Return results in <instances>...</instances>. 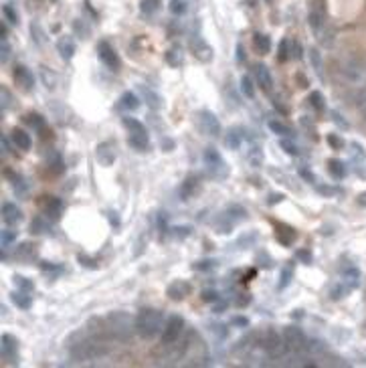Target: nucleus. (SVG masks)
Listing matches in <instances>:
<instances>
[{
	"label": "nucleus",
	"mask_w": 366,
	"mask_h": 368,
	"mask_svg": "<svg viewBox=\"0 0 366 368\" xmlns=\"http://www.w3.org/2000/svg\"><path fill=\"white\" fill-rule=\"evenodd\" d=\"M124 126H126L128 131H130V144L134 146L136 150H140V152L148 150L150 138H148L146 126H144L140 120H134V118H126V120H124Z\"/></svg>",
	"instance_id": "5"
},
{
	"label": "nucleus",
	"mask_w": 366,
	"mask_h": 368,
	"mask_svg": "<svg viewBox=\"0 0 366 368\" xmlns=\"http://www.w3.org/2000/svg\"><path fill=\"white\" fill-rule=\"evenodd\" d=\"M164 330V317L158 310L144 308L136 315V332L144 340H152Z\"/></svg>",
	"instance_id": "1"
},
{
	"label": "nucleus",
	"mask_w": 366,
	"mask_h": 368,
	"mask_svg": "<svg viewBox=\"0 0 366 368\" xmlns=\"http://www.w3.org/2000/svg\"><path fill=\"white\" fill-rule=\"evenodd\" d=\"M237 53H239V55H237V59H239V61H243V47H241V45L237 47Z\"/></svg>",
	"instance_id": "62"
},
{
	"label": "nucleus",
	"mask_w": 366,
	"mask_h": 368,
	"mask_svg": "<svg viewBox=\"0 0 366 368\" xmlns=\"http://www.w3.org/2000/svg\"><path fill=\"white\" fill-rule=\"evenodd\" d=\"M14 283H16V288H21L23 291H30V289H32V283H30V281H26V277L14 275Z\"/></svg>",
	"instance_id": "46"
},
{
	"label": "nucleus",
	"mask_w": 366,
	"mask_h": 368,
	"mask_svg": "<svg viewBox=\"0 0 366 368\" xmlns=\"http://www.w3.org/2000/svg\"><path fill=\"white\" fill-rule=\"evenodd\" d=\"M279 146L284 148L289 156H297V146H295V144H293L289 138H281V140H279Z\"/></svg>",
	"instance_id": "43"
},
{
	"label": "nucleus",
	"mask_w": 366,
	"mask_h": 368,
	"mask_svg": "<svg viewBox=\"0 0 366 368\" xmlns=\"http://www.w3.org/2000/svg\"><path fill=\"white\" fill-rule=\"evenodd\" d=\"M140 91L144 93V97H146V102H148V105L150 107H154V109H158L162 104H160V95H156L154 91H150V89H146V87H140Z\"/></svg>",
	"instance_id": "32"
},
{
	"label": "nucleus",
	"mask_w": 366,
	"mask_h": 368,
	"mask_svg": "<svg viewBox=\"0 0 366 368\" xmlns=\"http://www.w3.org/2000/svg\"><path fill=\"white\" fill-rule=\"evenodd\" d=\"M223 216H225V219H227L231 225H235V223L245 221L247 212H245V209H243V207H239V205H231V207H229V209L223 212Z\"/></svg>",
	"instance_id": "21"
},
{
	"label": "nucleus",
	"mask_w": 366,
	"mask_h": 368,
	"mask_svg": "<svg viewBox=\"0 0 366 368\" xmlns=\"http://www.w3.org/2000/svg\"><path fill=\"white\" fill-rule=\"evenodd\" d=\"M284 336H286V342H288V348L291 354H295L297 358H304L308 354V338L302 328L288 326L284 330Z\"/></svg>",
	"instance_id": "4"
},
{
	"label": "nucleus",
	"mask_w": 366,
	"mask_h": 368,
	"mask_svg": "<svg viewBox=\"0 0 366 368\" xmlns=\"http://www.w3.org/2000/svg\"><path fill=\"white\" fill-rule=\"evenodd\" d=\"M198 128H201V131L205 133V136H209V138L221 136V130H223L219 118L212 111H209V109H203L201 113H198Z\"/></svg>",
	"instance_id": "8"
},
{
	"label": "nucleus",
	"mask_w": 366,
	"mask_h": 368,
	"mask_svg": "<svg viewBox=\"0 0 366 368\" xmlns=\"http://www.w3.org/2000/svg\"><path fill=\"white\" fill-rule=\"evenodd\" d=\"M16 257H19L21 261H30L32 257H35V247H32L30 243H23L19 247V251H16Z\"/></svg>",
	"instance_id": "31"
},
{
	"label": "nucleus",
	"mask_w": 366,
	"mask_h": 368,
	"mask_svg": "<svg viewBox=\"0 0 366 368\" xmlns=\"http://www.w3.org/2000/svg\"><path fill=\"white\" fill-rule=\"evenodd\" d=\"M269 130H271L273 133H277V136H281V138H291V136H293L291 128H288L286 124H281V122H277V120H271V122H269Z\"/></svg>",
	"instance_id": "28"
},
{
	"label": "nucleus",
	"mask_w": 366,
	"mask_h": 368,
	"mask_svg": "<svg viewBox=\"0 0 366 368\" xmlns=\"http://www.w3.org/2000/svg\"><path fill=\"white\" fill-rule=\"evenodd\" d=\"M198 190H201V182H198V178L196 176H188L180 186V196L184 200H190Z\"/></svg>",
	"instance_id": "18"
},
{
	"label": "nucleus",
	"mask_w": 366,
	"mask_h": 368,
	"mask_svg": "<svg viewBox=\"0 0 366 368\" xmlns=\"http://www.w3.org/2000/svg\"><path fill=\"white\" fill-rule=\"evenodd\" d=\"M43 212L49 216V219H53V221H57L59 216H61V212H63V203L59 198H53V196H47V200L43 203Z\"/></svg>",
	"instance_id": "17"
},
{
	"label": "nucleus",
	"mask_w": 366,
	"mask_h": 368,
	"mask_svg": "<svg viewBox=\"0 0 366 368\" xmlns=\"http://www.w3.org/2000/svg\"><path fill=\"white\" fill-rule=\"evenodd\" d=\"M166 61H168L172 67H180L182 65V53H178L176 49H172V51L166 53Z\"/></svg>",
	"instance_id": "44"
},
{
	"label": "nucleus",
	"mask_w": 366,
	"mask_h": 368,
	"mask_svg": "<svg viewBox=\"0 0 366 368\" xmlns=\"http://www.w3.org/2000/svg\"><path fill=\"white\" fill-rule=\"evenodd\" d=\"M2 12H4L6 21H8L10 25H16V23H19V16H16V12L12 10V6H4V8H2Z\"/></svg>",
	"instance_id": "49"
},
{
	"label": "nucleus",
	"mask_w": 366,
	"mask_h": 368,
	"mask_svg": "<svg viewBox=\"0 0 366 368\" xmlns=\"http://www.w3.org/2000/svg\"><path fill=\"white\" fill-rule=\"evenodd\" d=\"M0 32H2V39H6V32H8V30H6V26H4V23H2V26H0Z\"/></svg>",
	"instance_id": "63"
},
{
	"label": "nucleus",
	"mask_w": 366,
	"mask_h": 368,
	"mask_svg": "<svg viewBox=\"0 0 366 368\" xmlns=\"http://www.w3.org/2000/svg\"><path fill=\"white\" fill-rule=\"evenodd\" d=\"M233 324H239V326H247V320H245V317H235V320H233Z\"/></svg>",
	"instance_id": "59"
},
{
	"label": "nucleus",
	"mask_w": 366,
	"mask_h": 368,
	"mask_svg": "<svg viewBox=\"0 0 366 368\" xmlns=\"http://www.w3.org/2000/svg\"><path fill=\"white\" fill-rule=\"evenodd\" d=\"M203 160H205V166H207V170L210 172V176H214V178H225V176L229 174V168H227L225 158H223L214 148H207V150H205Z\"/></svg>",
	"instance_id": "6"
},
{
	"label": "nucleus",
	"mask_w": 366,
	"mask_h": 368,
	"mask_svg": "<svg viewBox=\"0 0 366 368\" xmlns=\"http://www.w3.org/2000/svg\"><path fill=\"white\" fill-rule=\"evenodd\" d=\"M49 231V223L43 219V216H37L35 221L30 225V233H35V235H43V233Z\"/></svg>",
	"instance_id": "36"
},
{
	"label": "nucleus",
	"mask_w": 366,
	"mask_h": 368,
	"mask_svg": "<svg viewBox=\"0 0 366 368\" xmlns=\"http://www.w3.org/2000/svg\"><path fill=\"white\" fill-rule=\"evenodd\" d=\"M281 200H284V196H281V194H273V196H271V200H269V205H275V203H281Z\"/></svg>",
	"instance_id": "57"
},
{
	"label": "nucleus",
	"mask_w": 366,
	"mask_h": 368,
	"mask_svg": "<svg viewBox=\"0 0 366 368\" xmlns=\"http://www.w3.org/2000/svg\"><path fill=\"white\" fill-rule=\"evenodd\" d=\"M360 107H362V113H364V118H366V95L362 97V104H360Z\"/></svg>",
	"instance_id": "61"
},
{
	"label": "nucleus",
	"mask_w": 366,
	"mask_h": 368,
	"mask_svg": "<svg viewBox=\"0 0 366 368\" xmlns=\"http://www.w3.org/2000/svg\"><path fill=\"white\" fill-rule=\"evenodd\" d=\"M358 205H362V207H366V192L358 196Z\"/></svg>",
	"instance_id": "60"
},
{
	"label": "nucleus",
	"mask_w": 366,
	"mask_h": 368,
	"mask_svg": "<svg viewBox=\"0 0 366 368\" xmlns=\"http://www.w3.org/2000/svg\"><path fill=\"white\" fill-rule=\"evenodd\" d=\"M12 77H14V83L19 87H23L25 91H30L32 89V85H35V75L30 73V69H26L25 65H19L14 69V73H12Z\"/></svg>",
	"instance_id": "12"
},
{
	"label": "nucleus",
	"mask_w": 366,
	"mask_h": 368,
	"mask_svg": "<svg viewBox=\"0 0 366 368\" xmlns=\"http://www.w3.org/2000/svg\"><path fill=\"white\" fill-rule=\"evenodd\" d=\"M12 142L19 146L21 150H30V146H32V142H30V136L25 131V130H19L16 128L14 131H12Z\"/></svg>",
	"instance_id": "25"
},
{
	"label": "nucleus",
	"mask_w": 366,
	"mask_h": 368,
	"mask_svg": "<svg viewBox=\"0 0 366 368\" xmlns=\"http://www.w3.org/2000/svg\"><path fill=\"white\" fill-rule=\"evenodd\" d=\"M120 107L122 109H128V111H136L140 107V97L134 93V91H126L122 97H120Z\"/></svg>",
	"instance_id": "22"
},
{
	"label": "nucleus",
	"mask_w": 366,
	"mask_h": 368,
	"mask_svg": "<svg viewBox=\"0 0 366 368\" xmlns=\"http://www.w3.org/2000/svg\"><path fill=\"white\" fill-rule=\"evenodd\" d=\"M261 348L265 350V354H267L269 358H273V360L286 358V354L289 352L286 336H284V334H279L277 330H273V328H267V330L263 332Z\"/></svg>",
	"instance_id": "3"
},
{
	"label": "nucleus",
	"mask_w": 366,
	"mask_h": 368,
	"mask_svg": "<svg viewBox=\"0 0 366 368\" xmlns=\"http://www.w3.org/2000/svg\"><path fill=\"white\" fill-rule=\"evenodd\" d=\"M14 239H16V233H14L12 229H4L2 235H0V243H2V249L10 247V245L14 243Z\"/></svg>",
	"instance_id": "40"
},
{
	"label": "nucleus",
	"mask_w": 366,
	"mask_h": 368,
	"mask_svg": "<svg viewBox=\"0 0 366 368\" xmlns=\"http://www.w3.org/2000/svg\"><path fill=\"white\" fill-rule=\"evenodd\" d=\"M28 122H30V126H32V128H39V130L45 126V120L41 118V115H35V113L28 115Z\"/></svg>",
	"instance_id": "51"
},
{
	"label": "nucleus",
	"mask_w": 366,
	"mask_h": 368,
	"mask_svg": "<svg viewBox=\"0 0 366 368\" xmlns=\"http://www.w3.org/2000/svg\"><path fill=\"white\" fill-rule=\"evenodd\" d=\"M57 51H59V55H61L65 61H71L73 55H75V43H73L69 37H63V39H59V43H57Z\"/></svg>",
	"instance_id": "20"
},
{
	"label": "nucleus",
	"mask_w": 366,
	"mask_h": 368,
	"mask_svg": "<svg viewBox=\"0 0 366 368\" xmlns=\"http://www.w3.org/2000/svg\"><path fill=\"white\" fill-rule=\"evenodd\" d=\"M113 158H115V154H113L111 146L109 144H99V148H97V160L102 162L104 166H111Z\"/></svg>",
	"instance_id": "23"
},
{
	"label": "nucleus",
	"mask_w": 366,
	"mask_h": 368,
	"mask_svg": "<svg viewBox=\"0 0 366 368\" xmlns=\"http://www.w3.org/2000/svg\"><path fill=\"white\" fill-rule=\"evenodd\" d=\"M241 91H243L247 97H253V95H255L253 83H251V79H249L247 75H243V77H241Z\"/></svg>",
	"instance_id": "42"
},
{
	"label": "nucleus",
	"mask_w": 366,
	"mask_h": 368,
	"mask_svg": "<svg viewBox=\"0 0 366 368\" xmlns=\"http://www.w3.org/2000/svg\"><path fill=\"white\" fill-rule=\"evenodd\" d=\"M190 49H192V53H194V57H196L198 61L209 63V61L212 59V49H210V45H209L205 39H201V37H194V39L190 41Z\"/></svg>",
	"instance_id": "11"
},
{
	"label": "nucleus",
	"mask_w": 366,
	"mask_h": 368,
	"mask_svg": "<svg viewBox=\"0 0 366 368\" xmlns=\"http://www.w3.org/2000/svg\"><path fill=\"white\" fill-rule=\"evenodd\" d=\"M192 267H194L196 271H210V269H214V267H217V261H212V259L198 261V263H194Z\"/></svg>",
	"instance_id": "45"
},
{
	"label": "nucleus",
	"mask_w": 366,
	"mask_h": 368,
	"mask_svg": "<svg viewBox=\"0 0 366 368\" xmlns=\"http://www.w3.org/2000/svg\"><path fill=\"white\" fill-rule=\"evenodd\" d=\"M30 32H32V39H35V43H39V45H43V30H41V26L37 25V23H32L30 25Z\"/></svg>",
	"instance_id": "48"
},
{
	"label": "nucleus",
	"mask_w": 366,
	"mask_h": 368,
	"mask_svg": "<svg viewBox=\"0 0 366 368\" xmlns=\"http://www.w3.org/2000/svg\"><path fill=\"white\" fill-rule=\"evenodd\" d=\"M299 174H302L306 180H310V182H314V180H315V178H314V174H312V172H308V170H302Z\"/></svg>",
	"instance_id": "56"
},
{
	"label": "nucleus",
	"mask_w": 366,
	"mask_h": 368,
	"mask_svg": "<svg viewBox=\"0 0 366 368\" xmlns=\"http://www.w3.org/2000/svg\"><path fill=\"white\" fill-rule=\"evenodd\" d=\"M291 277H293V271H291V267H289V265H288V267H284V269H281V277H279V283H277V289H286V288L289 286Z\"/></svg>",
	"instance_id": "37"
},
{
	"label": "nucleus",
	"mask_w": 366,
	"mask_h": 368,
	"mask_svg": "<svg viewBox=\"0 0 366 368\" xmlns=\"http://www.w3.org/2000/svg\"><path fill=\"white\" fill-rule=\"evenodd\" d=\"M225 144H227L231 150H237V148L241 146V133H239L237 130H231V131L227 133V138H225Z\"/></svg>",
	"instance_id": "35"
},
{
	"label": "nucleus",
	"mask_w": 366,
	"mask_h": 368,
	"mask_svg": "<svg viewBox=\"0 0 366 368\" xmlns=\"http://www.w3.org/2000/svg\"><path fill=\"white\" fill-rule=\"evenodd\" d=\"M291 57V51H289V41H281L279 43V51H277V59L279 61H288Z\"/></svg>",
	"instance_id": "41"
},
{
	"label": "nucleus",
	"mask_w": 366,
	"mask_h": 368,
	"mask_svg": "<svg viewBox=\"0 0 366 368\" xmlns=\"http://www.w3.org/2000/svg\"><path fill=\"white\" fill-rule=\"evenodd\" d=\"M105 332H107V338H113V340H128L131 336V332L136 330V320H131L130 314H124V312H113L109 314L105 320Z\"/></svg>",
	"instance_id": "2"
},
{
	"label": "nucleus",
	"mask_w": 366,
	"mask_h": 368,
	"mask_svg": "<svg viewBox=\"0 0 366 368\" xmlns=\"http://www.w3.org/2000/svg\"><path fill=\"white\" fill-rule=\"evenodd\" d=\"M158 8H160V2L158 0H142L140 2V10H142V14H154V12H158Z\"/></svg>",
	"instance_id": "33"
},
{
	"label": "nucleus",
	"mask_w": 366,
	"mask_h": 368,
	"mask_svg": "<svg viewBox=\"0 0 366 368\" xmlns=\"http://www.w3.org/2000/svg\"><path fill=\"white\" fill-rule=\"evenodd\" d=\"M12 302L16 304V306H19L21 310H28L30 306H32V302H30V297L21 289V291H14L12 293Z\"/></svg>",
	"instance_id": "30"
},
{
	"label": "nucleus",
	"mask_w": 366,
	"mask_h": 368,
	"mask_svg": "<svg viewBox=\"0 0 366 368\" xmlns=\"http://www.w3.org/2000/svg\"><path fill=\"white\" fill-rule=\"evenodd\" d=\"M253 45H255V51L265 55V53H269V49H271V39L267 35H263V32H257V35L253 37Z\"/></svg>",
	"instance_id": "26"
},
{
	"label": "nucleus",
	"mask_w": 366,
	"mask_h": 368,
	"mask_svg": "<svg viewBox=\"0 0 366 368\" xmlns=\"http://www.w3.org/2000/svg\"><path fill=\"white\" fill-rule=\"evenodd\" d=\"M255 77H257V83L265 91H269L273 87V77L265 65H255Z\"/></svg>",
	"instance_id": "19"
},
{
	"label": "nucleus",
	"mask_w": 366,
	"mask_h": 368,
	"mask_svg": "<svg viewBox=\"0 0 366 368\" xmlns=\"http://www.w3.org/2000/svg\"><path fill=\"white\" fill-rule=\"evenodd\" d=\"M297 257L302 259L304 263H312V255L308 253V251H297Z\"/></svg>",
	"instance_id": "54"
},
{
	"label": "nucleus",
	"mask_w": 366,
	"mask_h": 368,
	"mask_svg": "<svg viewBox=\"0 0 366 368\" xmlns=\"http://www.w3.org/2000/svg\"><path fill=\"white\" fill-rule=\"evenodd\" d=\"M0 146H2V154H6V152H8V144H6L4 136H2V138H0Z\"/></svg>",
	"instance_id": "58"
},
{
	"label": "nucleus",
	"mask_w": 366,
	"mask_h": 368,
	"mask_svg": "<svg viewBox=\"0 0 366 368\" xmlns=\"http://www.w3.org/2000/svg\"><path fill=\"white\" fill-rule=\"evenodd\" d=\"M182 330H184V320H182L180 315H170L164 324V330H162V344L164 346L174 344L180 338Z\"/></svg>",
	"instance_id": "7"
},
{
	"label": "nucleus",
	"mask_w": 366,
	"mask_h": 368,
	"mask_svg": "<svg viewBox=\"0 0 366 368\" xmlns=\"http://www.w3.org/2000/svg\"><path fill=\"white\" fill-rule=\"evenodd\" d=\"M291 57L293 59H302V43H299V41L291 43Z\"/></svg>",
	"instance_id": "50"
},
{
	"label": "nucleus",
	"mask_w": 366,
	"mask_h": 368,
	"mask_svg": "<svg viewBox=\"0 0 366 368\" xmlns=\"http://www.w3.org/2000/svg\"><path fill=\"white\" fill-rule=\"evenodd\" d=\"M308 23H310V28L312 32L318 39H322V32H324V26H326V21H324V12L320 8H312L310 10V16H308Z\"/></svg>",
	"instance_id": "14"
},
{
	"label": "nucleus",
	"mask_w": 366,
	"mask_h": 368,
	"mask_svg": "<svg viewBox=\"0 0 366 368\" xmlns=\"http://www.w3.org/2000/svg\"><path fill=\"white\" fill-rule=\"evenodd\" d=\"M39 75H41V81H43V85L49 89V91H53L55 87H57V77L51 73V69L49 67H45V65H41L39 67Z\"/></svg>",
	"instance_id": "24"
},
{
	"label": "nucleus",
	"mask_w": 366,
	"mask_h": 368,
	"mask_svg": "<svg viewBox=\"0 0 366 368\" xmlns=\"http://www.w3.org/2000/svg\"><path fill=\"white\" fill-rule=\"evenodd\" d=\"M295 237H297V235H295V231L289 229V227H279V229H277V241H279L281 245L289 247V245L293 243Z\"/></svg>",
	"instance_id": "27"
},
{
	"label": "nucleus",
	"mask_w": 366,
	"mask_h": 368,
	"mask_svg": "<svg viewBox=\"0 0 366 368\" xmlns=\"http://www.w3.org/2000/svg\"><path fill=\"white\" fill-rule=\"evenodd\" d=\"M310 63H312V67H314L315 75L322 77V57H320V53L315 51V49H312V51H310Z\"/></svg>",
	"instance_id": "38"
},
{
	"label": "nucleus",
	"mask_w": 366,
	"mask_h": 368,
	"mask_svg": "<svg viewBox=\"0 0 366 368\" xmlns=\"http://www.w3.org/2000/svg\"><path fill=\"white\" fill-rule=\"evenodd\" d=\"M192 288H190V283L188 281H182V279H176L172 281L168 289H166V293H168L170 299H174V302H180V299H184L186 295H190Z\"/></svg>",
	"instance_id": "13"
},
{
	"label": "nucleus",
	"mask_w": 366,
	"mask_h": 368,
	"mask_svg": "<svg viewBox=\"0 0 366 368\" xmlns=\"http://www.w3.org/2000/svg\"><path fill=\"white\" fill-rule=\"evenodd\" d=\"M2 107H10V93L4 87H2Z\"/></svg>",
	"instance_id": "53"
},
{
	"label": "nucleus",
	"mask_w": 366,
	"mask_h": 368,
	"mask_svg": "<svg viewBox=\"0 0 366 368\" xmlns=\"http://www.w3.org/2000/svg\"><path fill=\"white\" fill-rule=\"evenodd\" d=\"M310 105L315 109V111H324V95L320 91H312L310 93Z\"/></svg>",
	"instance_id": "34"
},
{
	"label": "nucleus",
	"mask_w": 366,
	"mask_h": 368,
	"mask_svg": "<svg viewBox=\"0 0 366 368\" xmlns=\"http://www.w3.org/2000/svg\"><path fill=\"white\" fill-rule=\"evenodd\" d=\"M10 59V45L6 39H2V45H0V61L6 63Z\"/></svg>",
	"instance_id": "47"
},
{
	"label": "nucleus",
	"mask_w": 366,
	"mask_h": 368,
	"mask_svg": "<svg viewBox=\"0 0 366 368\" xmlns=\"http://www.w3.org/2000/svg\"><path fill=\"white\" fill-rule=\"evenodd\" d=\"M328 170H330V174L334 176L336 180H342L344 174H346V168H344V164L340 160H330L328 162Z\"/></svg>",
	"instance_id": "29"
},
{
	"label": "nucleus",
	"mask_w": 366,
	"mask_h": 368,
	"mask_svg": "<svg viewBox=\"0 0 366 368\" xmlns=\"http://www.w3.org/2000/svg\"><path fill=\"white\" fill-rule=\"evenodd\" d=\"M97 55H99V59H102V63L107 65L111 71H118V69H120V57H118V53H115L113 49H111L109 43H105V41L99 43V45H97Z\"/></svg>",
	"instance_id": "9"
},
{
	"label": "nucleus",
	"mask_w": 366,
	"mask_h": 368,
	"mask_svg": "<svg viewBox=\"0 0 366 368\" xmlns=\"http://www.w3.org/2000/svg\"><path fill=\"white\" fill-rule=\"evenodd\" d=\"M0 354H2V360H8V362L16 360V356H19V344H16L14 336L2 334V340H0Z\"/></svg>",
	"instance_id": "10"
},
{
	"label": "nucleus",
	"mask_w": 366,
	"mask_h": 368,
	"mask_svg": "<svg viewBox=\"0 0 366 368\" xmlns=\"http://www.w3.org/2000/svg\"><path fill=\"white\" fill-rule=\"evenodd\" d=\"M203 299H205V302H217V299H219V293H217V291L207 289V291L203 293Z\"/></svg>",
	"instance_id": "52"
},
{
	"label": "nucleus",
	"mask_w": 366,
	"mask_h": 368,
	"mask_svg": "<svg viewBox=\"0 0 366 368\" xmlns=\"http://www.w3.org/2000/svg\"><path fill=\"white\" fill-rule=\"evenodd\" d=\"M340 281L344 283V286H346L348 289L358 288V283H360V269H358L356 265H346L344 269H342V277H340Z\"/></svg>",
	"instance_id": "15"
},
{
	"label": "nucleus",
	"mask_w": 366,
	"mask_h": 368,
	"mask_svg": "<svg viewBox=\"0 0 366 368\" xmlns=\"http://www.w3.org/2000/svg\"><path fill=\"white\" fill-rule=\"evenodd\" d=\"M328 142H330L332 146H334V148H340V146H342V142H340L336 136H328Z\"/></svg>",
	"instance_id": "55"
},
{
	"label": "nucleus",
	"mask_w": 366,
	"mask_h": 368,
	"mask_svg": "<svg viewBox=\"0 0 366 368\" xmlns=\"http://www.w3.org/2000/svg\"><path fill=\"white\" fill-rule=\"evenodd\" d=\"M2 221L6 225H16V223H21L23 221V212L21 209L16 207L14 203H4L2 205Z\"/></svg>",
	"instance_id": "16"
},
{
	"label": "nucleus",
	"mask_w": 366,
	"mask_h": 368,
	"mask_svg": "<svg viewBox=\"0 0 366 368\" xmlns=\"http://www.w3.org/2000/svg\"><path fill=\"white\" fill-rule=\"evenodd\" d=\"M170 12L180 16V14H184L186 12V0H170V4H168Z\"/></svg>",
	"instance_id": "39"
}]
</instances>
